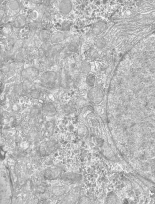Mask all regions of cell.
Returning <instances> with one entry per match:
<instances>
[{"instance_id": "obj_17", "label": "cell", "mask_w": 155, "mask_h": 204, "mask_svg": "<svg viewBox=\"0 0 155 204\" xmlns=\"http://www.w3.org/2000/svg\"><path fill=\"white\" fill-rule=\"evenodd\" d=\"M91 70V66L90 64L86 61L83 62L79 67V70L81 73L83 74H87L90 73Z\"/></svg>"}, {"instance_id": "obj_4", "label": "cell", "mask_w": 155, "mask_h": 204, "mask_svg": "<svg viewBox=\"0 0 155 204\" xmlns=\"http://www.w3.org/2000/svg\"><path fill=\"white\" fill-rule=\"evenodd\" d=\"M63 172V170L60 167H57L54 168L47 169L44 172V177L47 180H57L60 178Z\"/></svg>"}, {"instance_id": "obj_26", "label": "cell", "mask_w": 155, "mask_h": 204, "mask_svg": "<svg viewBox=\"0 0 155 204\" xmlns=\"http://www.w3.org/2000/svg\"><path fill=\"white\" fill-rule=\"evenodd\" d=\"M106 44V41L103 38H100L96 41V46L99 48L102 49L104 48Z\"/></svg>"}, {"instance_id": "obj_15", "label": "cell", "mask_w": 155, "mask_h": 204, "mask_svg": "<svg viewBox=\"0 0 155 204\" xmlns=\"http://www.w3.org/2000/svg\"><path fill=\"white\" fill-rule=\"evenodd\" d=\"M50 33L47 29H42L39 33V38L42 42H46L48 41L51 38Z\"/></svg>"}, {"instance_id": "obj_20", "label": "cell", "mask_w": 155, "mask_h": 204, "mask_svg": "<svg viewBox=\"0 0 155 204\" xmlns=\"http://www.w3.org/2000/svg\"><path fill=\"white\" fill-rule=\"evenodd\" d=\"M2 32L5 35H9L13 31V26L11 24L7 23L5 24L2 26Z\"/></svg>"}, {"instance_id": "obj_7", "label": "cell", "mask_w": 155, "mask_h": 204, "mask_svg": "<svg viewBox=\"0 0 155 204\" xmlns=\"http://www.w3.org/2000/svg\"><path fill=\"white\" fill-rule=\"evenodd\" d=\"M40 74V71L35 67L25 68L21 71V76L25 79H33L37 77Z\"/></svg>"}, {"instance_id": "obj_3", "label": "cell", "mask_w": 155, "mask_h": 204, "mask_svg": "<svg viewBox=\"0 0 155 204\" xmlns=\"http://www.w3.org/2000/svg\"><path fill=\"white\" fill-rule=\"evenodd\" d=\"M58 75L53 71H47L43 73L41 77L42 83L46 86H53L57 81Z\"/></svg>"}, {"instance_id": "obj_5", "label": "cell", "mask_w": 155, "mask_h": 204, "mask_svg": "<svg viewBox=\"0 0 155 204\" xmlns=\"http://www.w3.org/2000/svg\"><path fill=\"white\" fill-rule=\"evenodd\" d=\"M60 179L66 182L73 184L80 182L82 180V176L79 174L69 172L63 174Z\"/></svg>"}, {"instance_id": "obj_28", "label": "cell", "mask_w": 155, "mask_h": 204, "mask_svg": "<svg viewBox=\"0 0 155 204\" xmlns=\"http://www.w3.org/2000/svg\"><path fill=\"white\" fill-rule=\"evenodd\" d=\"M42 49L44 51H48L51 48V45L50 43L46 42H44L43 44L42 45Z\"/></svg>"}, {"instance_id": "obj_29", "label": "cell", "mask_w": 155, "mask_h": 204, "mask_svg": "<svg viewBox=\"0 0 155 204\" xmlns=\"http://www.w3.org/2000/svg\"><path fill=\"white\" fill-rule=\"evenodd\" d=\"M46 129L49 133L52 132L54 129V124L52 122H48L46 124Z\"/></svg>"}, {"instance_id": "obj_1", "label": "cell", "mask_w": 155, "mask_h": 204, "mask_svg": "<svg viewBox=\"0 0 155 204\" xmlns=\"http://www.w3.org/2000/svg\"><path fill=\"white\" fill-rule=\"evenodd\" d=\"M57 143L55 141H45L41 144L40 153L42 156H48L57 150Z\"/></svg>"}, {"instance_id": "obj_19", "label": "cell", "mask_w": 155, "mask_h": 204, "mask_svg": "<svg viewBox=\"0 0 155 204\" xmlns=\"http://www.w3.org/2000/svg\"><path fill=\"white\" fill-rule=\"evenodd\" d=\"M38 136V134L37 132L35 130H31L29 132L28 135H27V139L29 142H33L37 138Z\"/></svg>"}, {"instance_id": "obj_27", "label": "cell", "mask_w": 155, "mask_h": 204, "mask_svg": "<svg viewBox=\"0 0 155 204\" xmlns=\"http://www.w3.org/2000/svg\"><path fill=\"white\" fill-rule=\"evenodd\" d=\"M79 204H89L91 202V200L86 197L80 198L78 200Z\"/></svg>"}, {"instance_id": "obj_9", "label": "cell", "mask_w": 155, "mask_h": 204, "mask_svg": "<svg viewBox=\"0 0 155 204\" xmlns=\"http://www.w3.org/2000/svg\"><path fill=\"white\" fill-rule=\"evenodd\" d=\"M68 35L65 31H57L51 36L50 41L52 44H58L65 40Z\"/></svg>"}, {"instance_id": "obj_10", "label": "cell", "mask_w": 155, "mask_h": 204, "mask_svg": "<svg viewBox=\"0 0 155 204\" xmlns=\"http://www.w3.org/2000/svg\"><path fill=\"white\" fill-rule=\"evenodd\" d=\"M42 110L45 114L48 116H54L57 114V110L53 104L50 103L44 104L42 107Z\"/></svg>"}, {"instance_id": "obj_21", "label": "cell", "mask_w": 155, "mask_h": 204, "mask_svg": "<svg viewBox=\"0 0 155 204\" xmlns=\"http://www.w3.org/2000/svg\"><path fill=\"white\" fill-rule=\"evenodd\" d=\"M95 80H96L95 76L94 75L91 74V75H88L86 77V82L88 86L92 87L94 86V84L95 83Z\"/></svg>"}, {"instance_id": "obj_16", "label": "cell", "mask_w": 155, "mask_h": 204, "mask_svg": "<svg viewBox=\"0 0 155 204\" xmlns=\"http://www.w3.org/2000/svg\"><path fill=\"white\" fill-rule=\"evenodd\" d=\"M86 56L88 59L94 60L96 59L98 56V53L95 49L91 48L86 51Z\"/></svg>"}, {"instance_id": "obj_24", "label": "cell", "mask_w": 155, "mask_h": 204, "mask_svg": "<svg viewBox=\"0 0 155 204\" xmlns=\"http://www.w3.org/2000/svg\"><path fill=\"white\" fill-rule=\"evenodd\" d=\"M30 96L33 99H37L40 98L41 96V93L40 91V90L35 89H33L31 90L30 93Z\"/></svg>"}, {"instance_id": "obj_18", "label": "cell", "mask_w": 155, "mask_h": 204, "mask_svg": "<svg viewBox=\"0 0 155 204\" xmlns=\"http://www.w3.org/2000/svg\"><path fill=\"white\" fill-rule=\"evenodd\" d=\"M41 112V108L37 106H35L31 109L30 116L31 118H36L40 115Z\"/></svg>"}, {"instance_id": "obj_31", "label": "cell", "mask_w": 155, "mask_h": 204, "mask_svg": "<svg viewBox=\"0 0 155 204\" xmlns=\"http://www.w3.org/2000/svg\"><path fill=\"white\" fill-rule=\"evenodd\" d=\"M72 110H73L72 106H71L70 104H68V106H65V107L64 108V110L65 111V112H68V113L72 111Z\"/></svg>"}, {"instance_id": "obj_11", "label": "cell", "mask_w": 155, "mask_h": 204, "mask_svg": "<svg viewBox=\"0 0 155 204\" xmlns=\"http://www.w3.org/2000/svg\"><path fill=\"white\" fill-rule=\"evenodd\" d=\"M68 187L66 186H55L53 187L51 189V193L53 195L56 197H60L64 195L66 193L68 192Z\"/></svg>"}, {"instance_id": "obj_2", "label": "cell", "mask_w": 155, "mask_h": 204, "mask_svg": "<svg viewBox=\"0 0 155 204\" xmlns=\"http://www.w3.org/2000/svg\"><path fill=\"white\" fill-rule=\"evenodd\" d=\"M103 97L102 90L98 87H93L89 91L88 97L92 103L97 104L102 101Z\"/></svg>"}, {"instance_id": "obj_8", "label": "cell", "mask_w": 155, "mask_h": 204, "mask_svg": "<svg viewBox=\"0 0 155 204\" xmlns=\"http://www.w3.org/2000/svg\"><path fill=\"white\" fill-rule=\"evenodd\" d=\"M72 3L70 0H64L59 3L58 8L60 12L64 15L70 13L72 9Z\"/></svg>"}, {"instance_id": "obj_32", "label": "cell", "mask_w": 155, "mask_h": 204, "mask_svg": "<svg viewBox=\"0 0 155 204\" xmlns=\"http://www.w3.org/2000/svg\"><path fill=\"white\" fill-rule=\"evenodd\" d=\"M4 15H5V11H4V10L2 9H1V10H0V18H1V20H2V19Z\"/></svg>"}, {"instance_id": "obj_6", "label": "cell", "mask_w": 155, "mask_h": 204, "mask_svg": "<svg viewBox=\"0 0 155 204\" xmlns=\"http://www.w3.org/2000/svg\"><path fill=\"white\" fill-rule=\"evenodd\" d=\"M80 193V189L79 187H76L73 189L70 192L69 194L66 196L64 199V202L68 204H73L76 203L77 201L79 200V196Z\"/></svg>"}, {"instance_id": "obj_22", "label": "cell", "mask_w": 155, "mask_h": 204, "mask_svg": "<svg viewBox=\"0 0 155 204\" xmlns=\"http://www.w3.org/2000/svg\"><path fill=\"white\" fill-rule=\"evenodd\" d=\"M87 134V129L85 125H80L78 129V134L80 137H85Z\"/></svg>"}, {"instance_id": "obj_14", "label": "cell", "mask_w": 155, "mask_h": 204, "mask_svg": "<svg viewBox=\"0 0 155 204\" xmlns=\"http://www.w3.org/2000/svg\"><path fill=\"white\" fill-rule=\"evenodd\" d=\"M106 25L103 22H98L94 24L92 28V32L95 35H99L105 30Z\"/></svg>"}, {"instance_id": "obj_12", "label": "cell", "mask_w": 155, "mask_h": 204, "mask_svg": "<svg viewBox=\"0 0 155 204\" xmlns=\"http://www.w3.org/2000/svg\"><path fill=\"white\" fill-rule=\"evenodd\" d=\"M33 88V83L29 79H25L22 84V95L24 96L30 93Z\"/></svg>"}, {"instance_id": "obj_30", "label": "cell", "mask_w": 155, "mask_h": 204, "mask_svg": "<svg viewBox=\"0 0 155 204\" xmlns=\"http://www.w3.org/2000/svg\"><path fill=\"white\" fill-rule=\"evenodd\" d=\"M70 25L68 24V23H65L63 24V26H62V30L64 31H66L69 30H70Z\"/></svg>"}, {"instance_id": "obj_25", "label": "cell", "mask_w": 155, "mask_h": 204, "mask_svg": "<svg viewBox=\"0 0 155 204\" xmlns=\"http://www.w3.org/2000/svg\"><path fill=\"white\" fill-rule=\"evenodd\" d=\"M20 3L17 1H11L9 3V8L12 10H17L20 8Z\"/></svg>"}, {"instance_id": "obj_23", "label": "cell", "mask_w": 155, "mask_h": 204, "mask_svg": "<svg viewBox=\"0 0 155 204\" xmlns=\"http://www.w3.org/2000/svg\"><path fill=\"white\" fill-rule=\"evenodd\" d=\"M68 50L72 53H76L79 50V46L76 42H71L68 46Z\"/></svg>"}, {"instance_id": "obj_13", "label": "cell", "mask_w": 155, "mask_h": 204, "mask_svg": "<svg viewBox=\"0 0 155 204\" xmlns=\"http://www.w3.org/2000/svg\"><path fill=\"white\" fill-rule=\"evenodd\" d=\"M26 21L24 16L18 15L14 21V26L18 29H22L26 26Z\"/></svg>"}]
</instances>
